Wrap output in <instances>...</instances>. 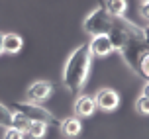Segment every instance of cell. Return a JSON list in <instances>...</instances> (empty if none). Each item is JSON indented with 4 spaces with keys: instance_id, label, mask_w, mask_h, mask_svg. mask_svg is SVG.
<instances>
[{
    "instance_id": "10",
    "label": "cell",
    "mask_w": 149,
    "mask_h": 139,
    "mask_svg": "<svg viewBox=\"0 0 149 139\" xmlns=\"http://www.w3.org/2000/svg\"><path fill=\"white\" fill-rule=\"evenodd\" d=\"M24 47V39L22 35H18L14 31H10V33H4V51L10 53V55H16V53H20Z\"/></svg>"
},
{
    "instance_id": "15",
    "label": "cell",
    "mask_w": 149,
    "mask_h": 139,
    "mask_svg": "<svg viewBox=\"0 0 149 139\" xmlns=\"http://www.w3.org/2000/svg\"><path fill=\"white\" fill-rule=\"evenodd\" d=\"M10 122H12V110L0 102V125L8 127V125H10Z\"/></svg>"
},
{
    "instance_id": "5",
    "label": "cell",
    "mask_w": 149,
    "mask_h": 139,
    "mask_svg": "<svg viewBox=\"0 0 149 139\" xmlns=\"http://www.w3.org/2000/svg\"><path fill=\"white\" fill-rule=\"evenodd\" d=\"M55 92V88H53L51 82L47 81H36L33 84L28 86L26 90V98H28V102H33V104H39V102H45V100H49Z\"/></svg>"
},
{
    "instance_id": "3",
    "label": "cell",
    "mask_w": 149,
    "mask_h": 139,
    "mask_svg": "<svg viewBox=\"0 0 149 139\" xmlns=\"http://www.w3.org/2000/svg\"><path fill=\"white\" fill-rule=\"evenodd\" d=\"M14 114H22L24 117H28L30 122H45L49 125H59V117L51 114V112L43 108L41 104H33V102H14L12 106H8Z\"/></svg>"
},
{
    "instance_id": "1",
    "label": "cell",
    "mask_w": 149,
    "mask_h": 139,
    "mask_svg": "<svg viewBox=\"0 0 149 139\" xmlns=\"http://www.w3.org/2000/svg\"><path fill=\"white\" fill-rule=\"evenodd\" d=\"M90 61H92V57H90L86 45H77L73 51L69 53L65 67H63V84L71 94L81 92L82 86L86 84Z\"/></svg>"
},
{
    "instance_id": "7",
    "label": "cell",
    "mask_w": 149,
    "mask_h": 139,
    "mask_svg": "<svg viewBox=\"0 0 149 139\" xmlns=\"http://www.w3.org/2000/svg\"><path fill=\"white\" fill-rule=\"evenodd\" d=\"M73 110H74V116L82 120V117H90L94 112H96V102H94V96L90 94H81L77 96V100L73 104Z\"/></svg>"
},
{
    "instance_id": "11",
    "label": "cell",
    "mask_w": 149,
    "mask_h": 139,
    "mask_svg": "<svg viewBox=\"0 0 149 139\" xmlns=\"http://www.w3.org/2000/svg\"><path fill=\"white\" fill-rule=\"evenodd\" d=\"M102 8L114 18H122L127 10V0H102Z\"/></svg>"
},
{
    "instance_id": "9",
    "label": "cell",
    "mask_w": 149,
    "mask_h": 139,
    "mask_svg": "<svg viewBox=\"0 0 149 139\" xmlns=\"http://www.w3.org/2000/svg\"><path fill=\"white\" fill-rule=\"evenodd\" d=\"M59 129L65 137H79L82 131V122L79 120L77 116H71V117H63L59 122Z\"/></svg>"
},
{
    "instance_id": "22",
    "label": "cell",
    "mask_w": 149,
    "mask_h": 139,
    "mask_svg": "<svg viewBox=\"0 0 149 139\" xmlns=\"http://www.w3.org/2000/svg\"><path fill=\"white\" fill-rule=\"evenodd\" d=\"M141 2H149V0H141Z\"/></svg>"
},
{
    "instance_id": "18",
    "label": "cell",
    "mask_w": 149,
    "mask_h": 139,
    "mask_svg": "<svg viewBox=\"0 0 149 139\" xmlns=\"http://www.w3.org/2000/svg\"><path fill=\"white\" fill-rule=\"evenodd\" d=\"M139 14L149 22V2H141V8H139Z\"/></svg>"
},
{
    "instance_id": "12",
    "label": "cell",
    "mask_w": 149,
    "mask_h": 139,
    "mask_svg": "<svg viewBox=\"0 0 149 139\" xmlns=\"http://www.w3.org/2000/svg\"><path fill=\"white\" fill-rule=\"evenodd\" d=\"M47 133V124L45 122H31L26 135H30V139H43Z\"/></svg>"
},
{
    "instance_id": "4",
    "label": "cell",
    "mask_w": 149,
    "mask_h": 139,
    "mask_svg": "<svg viewBox=\"0 0 149 139\" xmlns=\"http://www.w3.org/2000/svg\"><path fill=\"white\" fill-rule=\"evenodd\" d=\"M114 26V16H110L102 6L94 8L82 22V29L88 33L90 37L94 35H108V31Z\"/></svg>"
},
{
    "instance_id": "16",
    "label": "cell",
    "mask_w": 149,
    "mask_h": 139,
    "mask_svg": "<svg viewBox=\"0 0 149 139\" xmlns=\"http://www.w3.org/2000/svg\"><path fill=\"white\" fill-rule=\"evenodd\" d=\"M24 135H26V133H22L20 129H16V127H12V125H8L6 129H4L2 139H24Z\"/></svg>"
},
{
    "instance_id": "8",
    "label": "cell",
    "mask_w": 149,
    "mask_h": 139,
    "mask_svg": "<svg viewBox=\"0 0 149 139\" xmlns=\"http://www.w3.org/2000/svg\"><path fill=\"white\" fill-rule=\"evenodd\" d=\"M86 47H88L90 57H98V59L108 57V55L114 51V49H112L110 39H108V35H94V37H90V43L86 45Z\"/></svg>"
},
{
    "instance_id": "6",
    "label": "cell",
    "mask_w": 149,
    "mask_h": 139,
    "mask_svg": "<svg viewBox=\"0 0 149 139\" xmlns=\"http://www.w3.org/2000/svg\"><path fill=\"white\" fill-rule=\"evenodd\" d=\"M94 102H96V108H100V110L114 112L120 106V94L114 88H100L94 96Z\"/></svg>"
},
{
    "instance_id": "2",
    "label": "cell",
    "mask_w": 149,
    "mask_h": 139,
    "mask_svg": "<svg viewBox=\"0 0 149 139\" xmlns=\"http://www.w3.org/2000/svg\"><path fill=\"white\" fill-rule=\"evenodd\" d=\"M122 57L126 61V65L134 71L135 74H139V65H141V59L145 57L149 53L147 45L143 41V28L141 26H137L134 22L132 29H130V33H127V39H126V45L122 47Z\"/></svg>"
},
{
    "instance_id": "20",
    "label": "cell",
    "mask_w": 149,
    "mask_h": 139,
    "mask_svg": "<svg viewBox=\"0 0 149 139\" xmlns=\"http://www.w3.org/2000/svg\"><path fill=\"white\" fill-rule=\"evenodd\" d=\"M4 53V33H0V55Z\"/></svg>"
},
{
    "instance_id": "17",
    "label": "cell",
    "mask_w": 149,
    "mask_h": 139,
    "mask_svg": "<svg viewBox=\"0 0 149 139\" xmlns=\"http://www.w3.org/2000/svg\"><path fill=\"white\" fill-rule=\"evenodd\" d=\"M139 76L147 79L149 81V53L141 59V65H139Z\"/></svg>"
},
{
    "instance_id": "13",
    "label": "cell",
    "mask_w": 149,
    "mask_h": 139,
    "mask_svg": "<svg viewBox=\"0 0 149 139\" xmlns=\"http://www.w3.org/2000/svg\"><path fill=\"white\" fill-rule=\"evenodd\" d=\"M30 120H28V117H24L22 114H14V112H12V122H10V125H12V127H16V129H20V131L22 133H26L28 131V127H30Z\"/></svg>"
},
{
    "instance_id": "19",
    "label": "cell",
    "mask_w": 149,
    "mask_h": 139,
    "mask_svg": "<svg viewBox=\"0 0 149 139\" xmlns=\"http://www.w3.org/2000/svg\"><path fill=\"white\" fill-rule=\"evenodd\" d=\"M143 41H145V45H147V49H149V26L143 28Z\"/></svg>"
},
{
    "instance_id": "14",
    "label": "cell",
    "mask_w": 149,
    "mask_h": 139,
    "mask_svg": "<svg viewBox=\"0 0 149 139\" xmlns=\"http://www.w3.org/2000/svg\"><path fill=\"white\" fill-rule=\"evenodd\" d=\"M135 110H137V114H141V116H149V98H145V96H139L137 100H135Z\"/></svg>"
},
{
    "instance_id": "21",
    "label": "cell",
    "mask_w": 149,
    "mask_h": 139,
    "mask_svg": "<svg viewBox=\"0 0 149 139\" xmlns=\"http://www.w3.org/2000/svg\"><path fill=\"white\" fill-rule=\"evenodd\" d=\"M143 96H145V98H149V81L145 82V86H143Z\"/></svg>"
}]
</instances>
